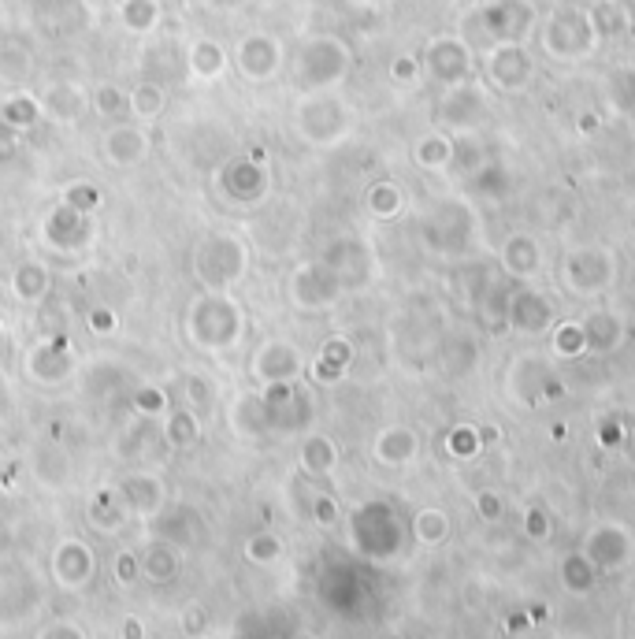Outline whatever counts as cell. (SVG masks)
I'll use <instances>...</instances> for the list:
<instances>
[{
  "mask_svg": "<svg viewBox=\"0 0 635 639\" xmlns=\"http://www.w3.org/2000/svg\"><path fill=\"white\" fill-rule=\"evenodd\" d=\"M498 261L513 279H535L543 272V242L528 231H513L498 249Z\"/></svg>",
  "mask_w": 635,
  "mask_h": 639,
  "instance_id": "cell-3",
  "label": "cell"
},
{
  "mask_svg": "<svg viewBox=\"0 0 635 639\" xmlns=\"http://www.w3.org/2000/svg\"><path fill=\"white\" fill-rule=\"evenodd\" d=\"M480 509L487 513V517H494V513H498V498H494V495H480Z\"/></svg>",
  "mask_w": 635,
  "mask_h": 639,
  "instance_id": "cell-11",
  "label": "cell"
},
{
  "mask_svg": "<svg viewBox=\"0 0 635 639\" xmlns=\"http://www.w3.org/2000/svg\"><path fill=\"white\" fill-rule=\"evenodd\" d=\"M127 639H142V628H138V621H127Z\"/></svg>",
  "mask_w": 635,
  "mask_h": 639,
  "instance_id": "cell-12",
  "label": "cell"
},
{
  "mask_svg": "<svg viewBox=\"0 0 635 639\" xmlns=\"http://www.w3.org/2000/svg\"><path fill=\"white\" fill-rule=\"evenodd\" d=\"M617 279V257L613 249L606 246H580L572 249L565 264H561V283L572 290V294H584V298H595V294H606Z\"/></svg>",
  "mask_w": 635,
  "mask_h": 639,
  "instance_id": "cell-1",
  "label": "cell"
},
{
  "mask_svg": "<svg viewBox=\"0 0 635 639\" xmlns=\"http://www.w3.org/2000/svg\"><path fill=\"white\" fill-rule=\"evenodd\" d=\"M587 331V353H610L624 342V320L610 309H595L584 316Z\"/></svg>",
  "mask_w": 635,
  "mask_h": 639,
  "instance_id": "cell-4",
  "label": "cell"
},
{
  "mask_svg": "<svg viewBox=\"0 0 635 639\" xmlns=\"http://www.w3.org/2000/svg\"><path fill=\"white\" fill-rule=\"evenodd\" d=\"M368 209L376 212V216H398V212L405 209V197H402V190L398 186H376L372 190V197H368Z\"/></svg>",
  "mask_w": 635,
  "mask_h": 639,
  "instance_id": "cell-9",
  "label": "cell"
},
{
  "mask_svg": "<svg viewBox=\"0 0 635 639\" xmlns=\"http://www.w3.org/2000/svg\"><path fill=\"white\" fill-rule=\"evenodd\" d=\"M376 457L383 465H405L416 457V435L409 428H390L379 435Z\"/></svg>",
  "mask_w": 635,
  "mask_h": 639,
  "instance_id": "cell-5",
  "label": "cell"
},
{
  "mask_svg": "<svg viewBox=\"0 0 635 639\" xmlns=\"http://www.w3.org/2000/svg\"><path fill=\"white\" fill-rule=\"evenodd\" d=\"M565 584H569L572 591H587V587L595 584V565H591L584 554L565 558Z\"/></svg>",
  "mask_w": 635,
  "mask_h": 639,
  "instance_id": "cell-10",
  "label": "cell"
},
{
  "mask_svg": "<svg viewBox=\"0 0 635 639\" xmlns=\"http://www.w3.org/2000/svg\"><path fill=\"white\" fill-rule=\"evenodd\" d=\"M450 153H454V142H446V138H424L420 149H416V157L424 168H450Z\"/></svg>",
  "mask_w": 635,
  "mask_h": 639,
  "instance_id": "cell-8",
  "label": "cell"
},
{
  "mask_svg": "<svg viewBox=\"0 0 635 639\" xmlns=\"http://www.w3.org/2000/svg\"><path fill=\"white\" fill-rule=\"evenodd\" d=\"M450 532V517L442 513V509H424L420 517H416V535L424 539V543H442Z\"/></svg>",
  "mask_w": 635,
  "mask_h": 639,
  "instance_id": "cell-7",
  "label": "cell"
},
{
  "mask_svg": "<svg viewBox=\"0 0 635 639\" xmlns=\"http://www.w3.org/2000/svg\"><path fill=\"white\" fill-rule=\"evenodd\" d=\"M506 324L520 335H543V331H554V305L546 294L539 290H517L509 294V313Z\"/></svg>",
  "mask_w": 635,
  "mask_h": 639,
  "instance_id": "cell-2",
  "label": "cell"
},
{
  "mask_svg": "<svg viewBox=\"0 0 635 639\" xmlns=\"http://www.w3.org/2000/svg\"><path fill=\"white\" fill-rule=\"evenodd\" d=\"M554 353H558V357H584L587 353L584 320H565V324H554Z\"/></svg>",
  "mask_w": 635,
  "mask_h": 639,
  "instance_id": "cell-6",
  "label": "cell"
}]
</instances>
